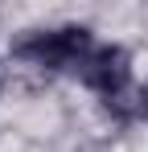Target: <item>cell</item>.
<instances>
[{
  "label": "cell",
  "mask_w": 148,
  "mask_h": 152,
  "mask_svg": "<svg viewBox=\"0 0 148 152\" xmlns=\"http://www.w3.org/2000/svg\"><path fill=\"white\" fill-rule=\"evenodd\" d=\"M17 58H29L45 70H82V62L91 58V29L86 25H62V29H29L25 37L12 41Z\"/></svg>",
  "instance_id": "cell-1"
},
{
  "label": "cell",
  "mask_w": 148,
  "mask_h": 152,
  "mask_svg": "<svg viewBox=\"0 0 148 152\" xmlns=\"http://www.w3.org/2000/svg\"><path fill=\"white\" fill-rule=\"evenodd\" d=\"M82 82L91 86V91H99L103 95V107L107 111H115L119 119H127V115H136L140 107L132 99V58H127V50L123 45H99L86 62H82Z\"/></svg>",
  "instance_id": "cell-2"
},
{
  "label": "cell",
  "mask_w": 148,
  "mask_h": 152,
  "mask_svg": "<svg viewBox=\"0 0 148 152\" xmlns=\"http://www.w3.org/2000/svg\"><path fill=\"white\" fill-rule=\"evenodd\" d=\"M140 107H144V115H148V86H144V95H140Z\"/></svg>",
  "instance_id": "cell-3"
},
{
  "label": "cell",
  "mask_w": 148,
  "mask_h": 152,
  "mask_svg": "<svg viewBox=\"0 0 148 152\" xmlns=\"http://www.w3.org/2000/svg\"><path fill=\"white\" fill-rule=\"evenodd\" d=\"M0 91H4V66H0Z\"/></svg>",
  "instance_id": "cell-4"
},
{
  "label": "cell",
  "mask_w": 148,
  "mask_h": 152,
  "mask_svg": "<svg viewBox=\"0 0 148 152\" xmlns=\"http://www.w3.org/2000/svg\"><path fill=\"white\" fill-rule=\"evenodd\" d=\"M82 152H103V148H95V144H91V148H82Z\"/></svg>",
  "instance_id": "cell-5"
}]
</instances>
